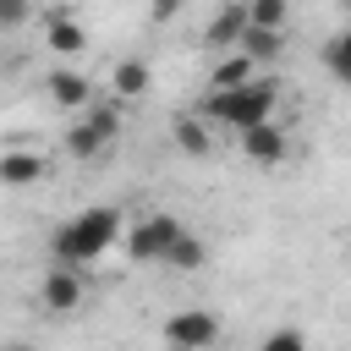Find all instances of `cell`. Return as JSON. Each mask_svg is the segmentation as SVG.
Instances as JSON below:
<instances>
[{
    "mask_svg": "<svg viewBox=\"0 0 351 351\" xmlns=\"http://www.w3.org/2000/svg\"><path fill=\"white\" fill-rule=\"evenodd\" d=\"M236 49H247V55L263 66V60H274V55L285 49V27H258V22H247V33H241Z\"/></svg>",
    "mask_w": 351,
    "mask_h": 351,
    "instance_id": "cell-15",
    "label": "cell"
},
{
    "mask_svg": "<svg viewBox=\"0 0 351 351\" xmlns=\"http://www.w3.org/2000/svg\"><path fill=\"white\" fill-rule=\"evenodd\" d=\"M49 176V159L38 154V148H11V154H0V186H33V181H44Z\"/></svg>",
    "mask_w": 351,
    "mask_h": 351,
    "instance_id": "cell-11",
    "label": "cell"
},
{
    "mask_svg": "<svg viewBox=\"0 0 351 351\" xmlns=\"http://www.w3.org/2000/svg\"><path fill=\"white\" fill-rule=\"evenodd\" d=\"M247 22H258V27H285V0H247Z\"/></svg>",
    "mask_w": 351,
    "mask_h": 351,
    "instance_id": "cell-18",
    "label": "cell"
},
{
    "mask_svg": "<svg viewBox=\"0 0 351 351\" xmlns=\"http://www.w3.org/2000/svg\"><path fill=\"white\" fill-rule=\"evenodd\" d=\"M296 346H307V329H274V335H263V351H296Z\"/></svg>",
    "mask_w": 351,
    "mask_h": 351,
    "instance_id": "cell-20",
    "label": "cell"
},
{
    "mask_svg": "<svg viewBox=\"0 0 351 351\" xmlns=\"http://www.w3.org/2000/svg\"><path fill=\"white\" fill-rule=\"evenodd\" d=\"M170 346H181V351H203V346H214L219 340V318L214 313H203V307H186V313H176V318H165V329H159Z\"/></svg>",
    "mask_w": 351,
    "mask_h": 351,
    "instance_id": "cell-6",
    "label": "cell"
},
{
    "mask_svg": "<svg viewBox=\"0 0 351 351\" xmlns=\"http://www.w3.org/2000/svg\"><path fill=\"white\" fill-rule=\"evenodd\" d=\"M181 230H186V225H181L176 214H143V219H132V225L121 230V252H126L132 263H165V252L176 247Z\"/></svg>",
    "mask_w": 351,
    "mask_h": 351,
    "instance_id": "cell-4",
    "label": "cell"
},
{
    "mask_svg": "<svg viewBox=\"0 0 351 351\" xmlns=\"http://www.w3.org/2000/svg\"><path fill=\"white\" fill-rule=\"evenodd\" d=\"M346 258H351V241H346Z\"/></svg>",
    "mask_w": 351,
    "mask_h": 351,
    "instance_id": "cell-23",
    "label": "cell"
},
{
    "mask_svg": "<svg viewBox=\"0 0 351 351\" xmlns=\"http://www.w3.org/2000/svg\"><path fill=\"white\" fill-rule=\"evenodd\" d=\"M241 33H247V0H225V5L208 16L203 44H208V49H236V44H241Z\"/></svg>",
    "mask_w": 351,
    "mask_h": 351,
    "instance_id": "cell-9",
    "label": "cell"
},
{
    "mask_svg": "<svg viewBox=\"0 0 351 351\" xmlns=\"http://www.w3.org/2000/svg\"><path fill=\"white\" fill-rule=\"evenodd\" d=\"M82 269L77 263H49L44 269V280H38V307H49V313H71V307H82Z\"/></svg>",
    "mask_w": 351,
    "mask_h": 351,
    "instance_id": "cell-5",
    "label": "cell"
},
{
    "mask_svg": "<svg viewBox=\"0 0 351 351\" xmlns=\"http://www.w3.org/2000/svg\"><path fill=\"white\" fill-rule=\"evenodd\" d=\"M27 16H33V5H27V0H0V33H16Z\"/></svg>",
    "mask_w": 351,
    "mask_h": 351,
    "instance_id": "cell-19",
    "label": "cell"
},
{
    "mask_svg": "<svg viewBox=\"0 0 351 351\" xmlns=\"http://www.w3.org/2000/svg\"><path fill=\"white\" fill-rule=\"evenodd\" d=\"M121 137V99L115 104H88V110H77V121H71V132H66V148L77 154V159H99L110 143Z\"/></svg>",
    "mask_w": 351,
    "mask_h": 351,
    "instance_id": "cell-3",
    "label": "cell"
},
{
    "mask_svg": "<svg viewBox=\"0 0 351 351\" xmlns=\"http://www.w3.org/2000/svg\"><path fill=\"white\" fill-rule=\"evenodd\" d=\"M44 49H55V55H82V49H88V27L71 22V16H49V22H44Z\"/></svg>",
    "mask_w": 351,
    "mask_h": 351,
    "instance_id": "cell-13",
    "label": "cell"
},
{
    "mask_svg": "<svg viewBox=\"0 0 351 351\" xmlns=\"http://www.w3.org/2000/svg\"><path fill=\"white\" fill-rule=\"evenodd\" d=\"M181 5H186V0H148V16H154V22H170Z\"/></svg>",
    "mask_w": 351,
    "mask_h": 351,
    "instance_id": "cell-21",
    "label": "cell"
},
{
    "mask_svg": "<svg viewBox=\"0 0 351 351\" xmlns=\"http://www.w3.org/2000/svg\"><path fill=\"white\" fill-rule=\"evenodd\" d=\"M203 263H208V247H203V236H192V230H181L176 247L165 252V269H181V274H192V269H203Z\"/></svg>",
    "mask_w": 351,
    "mask_h": 351,
    "instance_id": "cell-16",
    "label": "cell"
},
{
    "mask_svg": "<svg viewBox=\"0 0 351 351\" xmlns=\"http://www.w3.org/2000/svg\"><path fill=\"white\" fill-rule=\"evenodd\" d=\"M274 104H280V82L274 77H252V82H236V88H208L203 99V115L225 132H247L258 121H274Z\"/></svg>",
    "mask_w": 351,
    "mask_h": 351,
    "instance_id": "cell-2",
    "label": "cell"
},
{
    "mask_svg": "<svg viewBox=\"0 0 351 351\" xmlns=\"http://www.w3.org/2000/svg\"><path fill=\"white\" fill-rule=\"evenodd\" d=\"M252 77H258V60L247 49H225V60H214V71H208V88H236Z\"/></svg>",
    "mask_w": 351,
    "mask_h": 351,
    "instance_id": "cell-14",
    "label": "cell"
},
{
    "mask_svg": "<svg viewBox=\"0 0 351 351\" xmlns=\"http://www.w3.org/2000/svg\"><path fill=\"white\" fill-rule=\"evenodd\" d=\"M121 230H126V214L110 208V203H93L82 214H71L55 236H49V258L55 263H99L110 247H121Z\"/></svg>",
    "mask_w": 351,
    "mask_h": 351,
    "instance_id": "cell-1",
    "label": "cell"
},
{
    "mask_svg": "<svg viewBox=\"0 0 351 351\" xmlns=\"http://www.w3.org/2000/svg\"><path fill=\"white\" fill-rule=\"evenodd\" d=\"M44 88H49V104H60V110H71V115L93 104V82H88L82 71H66V66H60V71L44 77Z\"/></svg>",
    "mask_w": 351,
    "mask_h": 351,
    "instance_id": "cell-10",
    "label": "cell"
},
{
    "mask_svg": "<svg viewBox=\"0 0 351 351\" xmlns=\"http://www.w3.org/2000/svg\"><path fill=\"white\" fill-rule=\"evenodd\" d=\"M236 137H241V154H247L252 165H263V170L285 165V154H291V137H285L280 121H258V126H247V132H236Z\"/></svg>",
    "mask_w": 351,
    "mask_h": 351,
    "instance_id": "cell-7",
    "label": "cell"
},
{
    "mask_svg": "<svg viewBox=\"0 0 351 351\" xmlns=\"http://www.w3.org/2000/svg\"><path fill=\"white\" fill-rule=\"evenodd\" d=\"M214 132H219V126H214L203 110H186V115L170 121V137H176V148H181L186 159H208V154H214Z\"/></svg>",
    "mask_w": 351,
    "mask_h": 351,
    "instance_id": "cell-8",
    "label": "cell"
},
{
    "mask_svg": "<svg viewBox=\"0 0 351 351\" xmlns=\"http://www.w3.org/2000/svg\"><path fill=\"white\" fill-rule=\"evenodd\" d=\"M154 88V71H148V60H115V71H110V99H143Z\"/></svg>",
    "mask_w": 351,
    "mask_h": 351,
    "instance_id": "cell-12",
    "label": "cell"
},
{
    "mask_svg": "<svg viewBox=\"0 0 351 351\" xmlns=\"http://www.w3.org/2000/svg\"><path fill=\"white\" fill-rule=\"evenodd\" d=\"M340 5H346V22H351V0H340Z\"/></svg>",
    "mask_w": 351,
    "mask_h": 351,
    "instance_id": "cell-22",
    "label": "cell"
},
{
    "mask_svg": "<svg viewBox=\"0 0 351 351\" xmlns=\"http://www.w3.org/2000/svg\"><path fill=\"white\" fill-rule=\"evenodd\" d=\"M324 66H329V77H335L340 88H351V27H340V33L324 44Z\"/></svg>",
    "mask_w": 351,
    "mask_h": 351,
    "instance_id": "cell-17",
    "label": "cell"
}]
</instances>
